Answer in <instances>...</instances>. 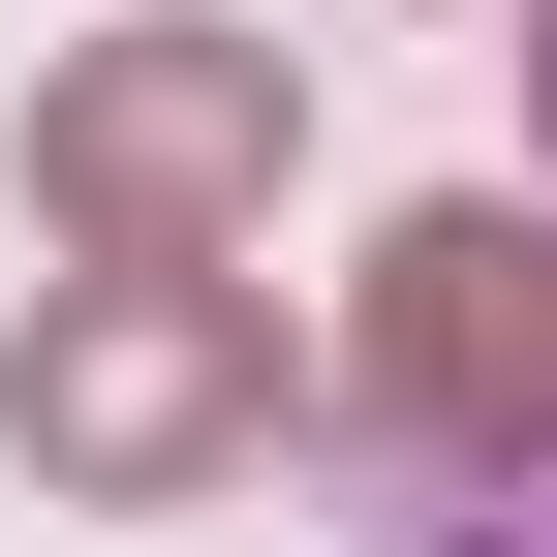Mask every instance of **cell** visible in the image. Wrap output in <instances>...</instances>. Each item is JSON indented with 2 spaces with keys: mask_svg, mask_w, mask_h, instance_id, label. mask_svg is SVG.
<instances>
[{
  "mask_svg": "<svg viewBox=\"0 0 557 557\" xmlns=\"http://www.w3.org/2000/svg\"><path fill=\"white\" fill-rule=\"evenodd\" d=\"M527 218H557V0H527Z\"/></svg>",
  "mask_w": 557,
  "mask_h": 557,
  "instance_id": "5b68a950",
  "label": "cell"
},
{
  "mask_svg": "<svg viewBox=\"0 0 557 557\" xmlns=\"http://www.w3.org/2000/svg\"><path fill=\"white\" fill-rule=\"evenodd\" d=\"M341 403H372L403 465H527L557 434V218L434 186V218L372 248V310H341Z\"/></svg>",
  "mask_w": 557,
  "mask_h": 557,
  "instance_id": "3957f363",
  "label": "cell"
},
{
  "mask_svg": "<svg viewBox=\"0 0 557 557\" xmlns=\"http://www.w3.org/2000/svg\"><path fill=\"white\" fill-rule=\"evenodd\" d=\"M0 434H32V496H218V465H278V310L248 278H32Z\"/></svg>",
  "mask_w": 557,
  "mask_h": 557,
  "instance_id": "6da1fadb",
  "label": "cell"
},
{
  "mask_svg": "<svg viewBox=\"0 0 557 557\" xmlns=\"http://www.w3.org/2000/svg\"><path fill=\"white\" fill-rule=\"evenodd\" d=\"M403 557H557V434L527 465H403Z\"/></svg>",
  "mask_w": 557,
  "mask_h": 557,
  "instance_id": "277c9868",
  "label": "cell"
},
{
  "mask_svg": "<svg viewBox=\"0 0 557 557\" xmlns=\"http://www.w3.org/2000/svg\"><path fill=\"white\" fill-rule=\"evenodd\" d=\"M278 124H310L278 32H94V62L32 94V218L94 248V278H218V248L278 218Z\"/></svg>",
  "mask_w": 557,
  "mask_h": 557,
  "instance_id": "7a4b0ae2",
  "label": "cell"
}]
</instances>
